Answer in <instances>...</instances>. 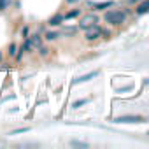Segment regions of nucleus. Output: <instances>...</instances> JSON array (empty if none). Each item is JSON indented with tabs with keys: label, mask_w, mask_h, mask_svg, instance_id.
<instances>
[{
	"label": "nucleus",
	"mask_w": 149,
	"mask_h": 149,
	"mask_svg": "<svg viewBox=\"0 0 149 149\" xmlns=\"http://www.w3.org/2000/svg\"><path fill=\"white\" fill-rule=\"evenodd\" d=\"M105 23H109V25H123L125 23V19H126V14L123 13V11H119V9H114V11H111V13H107L105 14Z\"/></svg>",
	"instance_id": "f257e3e1"
},
{
	"label": "nucleus",
	"mask_w": 149,
	"mask_h": 149,
	"mask_svg": "<svg viewBox=\"0 0 149 149\" xmlns=\"http://www.w3.org/2000/svg\"><path fill=\"white\" fill-rule=\"evenodd\" d=\"M98 23V18H97V14H86L81 21H79V26L81 28H84V30H88V28H91V26H95Z\"/></svg>",
	"instance_id": "f03ea898"
},
{
	"label": "nucleus",
	"mask_w": 149,
	"mask_h": 149,
	"mask_svg": "<svg viewBox=\"0 0 149 149\" xmlns=\"http://www.w3.org/2000/svg\"><path fill=\"white\" fill-rule=\"evenodd\" d=\"M139 121H144V119L140 116H123L116 119V123H139Z\"/></svg>",
	"instance_id": "7ed1b4c3"
},
{
	"label": "nucleus",
	"mask_w": 149,
	"mask_h": 149,
	"mask_svg": "<svg viewBox=\"0 0 149 149\" xmlns=\"http://www.w3.org/2000/svg\"><path fill=\"white\" fill-rule=\"evenodd\" d=\"M147 11H149V0H142V2L137 6V9H135L137 14H146Z\"/></svg>",
	"instance_id": "20e7f679"
},
{
	"label": "nucleus",
	"mask_w": 149,
	"mask_h": 149,
	"mask_svg": "<svg viewBox=\"0 0 149 149\" xmlns=\"http://www.w3.org/2000/svg\"><path fill=\"white\" fill-rule=\"evenodd\" d=\"M61 21H63V16L58 14V16H54V18L49 19V25H51V26H58V25H61Z\"/></svg>",
	"instance_id": "39448f33"
},
{
	"label": "nucleus",
	"mask_w": 149,
	"mask_h": 149,
	"mask_svg": "<svg viewBox=\"0 0 149 149\" xmlns=\"http://www.w3.org/2000/svg\"><path fill=\"white\" fill-rule=\"evenodd\" d=\"M79 14H81L79 9H74V11H68V13L63 16V19H72V18H76V16H79Z\"/></svg>",
	"instance_id": "423d86ee"
},
{
	"label": "nucleus",
	"mask_w": 149,
	"mask_h": 149,
	"mask_svg": "<svg viewBox=\"0 0 149 149\" xmlns=\"http://www.w3.org/2000/svg\"><path fill=\"white\" fill-rule=\"evenodd\" d=\"M30 42H32L33 46H37V47H39V46L42 44V37H40V35H33V37L30 39Z\"/></svg>",
	"instance_id": "0eeeda50"
},
{
	"label": "nucleus",
	"mask_w": 149,
	"mask_h": 149,
	"mask_svg": "<svg viewBox=\"0 0 149 149\" xmlns=\"http://www.w3.org/2000/svg\"><path fill=\"white\" fill-rule=\"evenodd\" d=\"M93 76H97V72H91V74H88V76H83V77L76 79V81H74V83H81V81H88V79H91Z\"/></svg>",
	"instance_id": "6e6552de"
},
{
	"label": "nucleus",
	"mask_w": 149,
	"mask_h": 149,
	"mask_svg": "<svg viewBox=\"0 0 149 149\" xmlns=\"http://www.w3.org/2000/svg\"><path fill=\"white\" fill-rule=\"evenodd\" d=\"M112 6V2H104V4H98V6H95V11H104L105 7H111Z\"/></svg>",
	"instance_id": "1a4fd4ad"
},
{
	"label": "nucleus",
	"mask_w": 149,
	"mask_h": 149,
	"mask_svg": "<svg viewBox=\"0 0 149 149\" xmlns=\"http://www.w3.org/2000/svg\"><path fill=\"white\" fill-rule=\"evenodd\" d=\"M60 35H58V32H47L46 33V39L47 40H54V39H58Z\"/></svg>",
	"instance_id": "9d476101"
},
{
	"label": "nucleus",
	"mask_w": 149,
	"mask_h": 149,
	"mask_svg": "<svg viewBox=\"0 0 149 149\" xmlns=\"http://www.w3.org/2000/svg\"><path fill=\"white\" fill-rule=\"evenodd\" d=\"M39 54H40V56H47V54H49V49L44 47V46H39Z\"/></svg>",
	"instance_id": "9b49d317"
},
{
	"label": "nucleus",
	"mask_w": 149,
	"mask_h": 149,
	"mask_svg": "<svg viewBox=\"0 0 149 149\" xmlns=\"http://www.w3.org/2000/svg\"><path fill=\"white\" fill-rule=\"evenodd\" d=\"M86 102H88V100H79V102H76V104H72V107H74V109H77V107H81V105L86 104Z\"/></svg>",
	"instance_id": "f8f14e48"
},
{
	"label": "nucleus",
	"mask_w": 149,
	"mask_h": 149,
	"mask_svg": "<svg viewBox=\"0 0 149 149\" xmlns=\"http://www.w3.org/2000/svg\"><path fill=\"white\" fill-rule=\"evenodd\" d=\"M9 2H11V0H0V9H6Z\"/></svg>",
	"instance_id": "ddd939ff"
},
{
	"label": "nucleus",
	"mask_w": 149,
	"mask_h": 149,
	"mask_svg": "<svg viewBox=\"0 0 149 149\" xmlns=\"http://www.w3.org/2000/svg\"><path fill=\"white\" fill-rule=\"evenodd\" d=\"M9 54H11V56L16 54V46H14V44H11V47H9Z\"/></svg>",
	"instance_id": "4468645a"
},
{
	"label": "nucleus",
	"mask_w": 149,
	"mask_h": 149,
	"mask_svg": "<svg viewBox=\"0 0 149 149\" xmlns=\"http://www.w3.org/2000/svg\"><path fill=\"white\" fill-rule=\"evenodd\" d=\"M67 2H70V4H72V2H77V0H67Z\"/></svg>",
	"instance_id": "2eb2a0df"
},
{
	"label": "nucleus",
	"mask_w": 149,
	"mask_h": 149,
	"mask_svg": "<svg viewBox=\"0 0 149 149\" xmlns=\"http://www.w3.org/2000/svg\"><path fill=\"white\" fill-rule=\"evenodd\" d=\"M0 61H2V51H0Z\"/></svg>",
	"instance_id": "dca6fc26"
},
{
	"label": "nucleus",
	"mask_w": 149,
	"mask_h": 149,
	"mask_svg": "<svg viewBox=\"0 0 149 149\" xmlns=\"http://www.w3.org/2000/svg\"><path fill=\"white\" fill-rule=\"evenodd\" d=\"M132 2H139V0H132Z\"/></svg>",
	"instance_id": "f3484780"
}]
</instances>
